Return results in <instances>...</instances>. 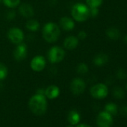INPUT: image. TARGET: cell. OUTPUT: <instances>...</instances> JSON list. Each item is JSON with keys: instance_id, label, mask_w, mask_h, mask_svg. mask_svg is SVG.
<instances>
[{"instance_id": "1", "label": "cell", "mask_w": 127, "mask_h": 127, "mask_svg": "<svg viewBox=\"0 0 127 127\" xmlns=\"http://www.w3.org/2000/svg\"><path fill=\"white\" fill-rule=\"evenodd\" d=\"M43 39L48 43H54L58 40L61 34L60 27L55 23L49 22L44 25L42 31Z\"/></svg>"}, {"instance_id": "2", "label": "cell", "mask_w": 127, "mask_h": 127, "mask_svg": "<svg viewBox=\"0 0 127 127\" xmlns=\"http://www.w3.org/2000/svg\"><path fill=\"white\" fill-rule=\"evenodd\" d=\"M29 105L31 111L34 114L37 115H41L44 114L46 110L47 105L45 96L38 94H35L30 99Z\"/></svg>"}, {"instance_id": "3", "label": "cell", "mask_w": 127, "mask_h": 127, "mask_svg": "<svg viewBox=\"0 0 127 127\" xmlns=\"http://www.w3.org/2000/svg\"><path fill=\"white\" fill-rule=\"evenodd\" d=\"M71 14L76 21L84 22L90 17L89 7L82 3H76L72 8Z\"/></svg>"}, {"instance_id": "4", "label": "cell", "mask_w": 127, "mask_h": 127, "mask_svg": "<svg viewBox=\"0 0 127 127\" xmlns=\"http://www.w3.org/2000/svg\"><path fill=\"white\" fill-rule=\"evenodd\" d=\"M65 57V51L61 47L52 46L48 52V59L52 64H57L62 61Z\"/></svg>"}, {"instance_id": "5", "label": "cell", "mask_w": 127, "mask_h": 127, "mask_svg": "<svg viewBox=\"0 0 127 127\" xmlns=\"http://www.w3.org/2000/svg\"><path fill=\"white\" fill-rule=\"evenodd\" d=\"M8 38L14 44H19L24 40V33L19 28H11L8 32Z\"/></svg>"}, {"instance_id": "6", "label": "cell", "mask_w": 127, "mask_h": 127, "mask_svg": "<svg viewBox=\"0 0 127 127\" xmlns=\"http://www.w3.org/2000/svg\"><path fill=\"white\" fill-rule=\"evenodd\" d=\"M90 91H91V96L96 99H103L108 95V93L107 86L102 83L94 85L91 88Z\"/></svg>"}, {"instance_id": "7", "label": "cell", "mask_w": 127, "mask_h": 127, "mask_svg": "<svg viewBox=\"0 0 127 127\" xmlns=\"http://www.w3.org/2000/svg\"><path fill=\"white\" fill-rule=\"evenodd\" d=\"M112 117L107 111H102L98 114L96 118V123L99 127H111L112 126Z\"/></svg>"}, {"instance_id": "8", "label": "cell", "mask_w": 127, "mask_h": 127, "mask_svg": "<svg viewBox=\"0 0 127 127\" xmlns=\"http://www.w3.org/2000/svg\"><path fill=\"white\" fill-rule=\"evenodd\" d=\"M46 64V59L42 55H37L32 60L30 63L31 68L35 72H40L42 71Z\"/></svg>"}, {"instance_id": "9", "label": "cell", "mask_w": 127, "mask_h": 127, "mask_svg": "<svg viewBox=\"0 0 127 127\" xmlns=\"http://www.w3.org/2000/svg\"><path fill=\"white\" fill-rule=\"evenodd\" d=\"M85 89V83L82 79L76 78L71 82L70 90L73 94L79 95L84 92Z\"/></svg>"}, {"instance_id": "10", "label": "cell", "mask_w": 127, "mask_h": 127, "mask_svg": "<svg viewBox=\"0 0 127 127\" xmlns=\"http://www.w3.org/2000/svg\"><path fill=\"white\" fill-rule=\"evenodd\" d=\"M27 52V46L22 42L17 44V47L15 48L14 51V57L17 61H21L26 58Z\"/></svg>"}, {"instance_id": "11", "label": "cell", "mask_w": 127, "mask_h": 127, "mask_svg": "<svg viewBox=\"0 0 127 127\" xmlns=\"http://www.w3.org/2000/svg\"><path fill=\"white\" fill-rule=\"evenodd\" d=\"M59 26L61 28L67 32H70L73 30L75 27V23L73 19L68 17H63L61 18L59 21Z\"/></svg>"}, {"instance_id": "12", "label": "cell", "mask_w": 127, "mask_h": 127, "mask_svg": "<svg viewBox=\"0 0 127 127\" xmlns=\"http://www.w3.org/2000/svg\"><path fill=\"white\" fill-rule=\"evenodd\" d=\"M19 13L26 18H31L34 14V11L32 6L27 3H23L20 5Z\"/></svg>"}, {"instance_id": "13", "label": "cell", "mask_w": 127, "mask_h": 127, "mask_svg": "<svg viewBox=\"0 0 127 127\" xmlns=\"http://www.w3.org/2000/svg\"><path fill=\"white\" fill-rule=\"evenodd\" d=\"M79 45V38L73 35L69 36L65 38L64 41V46L67 50L75 49Z\"/></svg>"}, {"instance_id": "14", "label": "cell", "mask_w": 127, "mask_h": 127, "mask_svg": "<svg viewBox=\"0 0 127 127\" xmlns=\"http://www.w3.org/2000/svg\"><path fill=\"white\" fill-rule=\"evenodd\" d=\"M59 93V88L55 85H50L45 90V96L50 99L58 97Z\"/></svg>"}, {"instance_id": "15", "label": "cell", "mask_w": 127, "mask_h": 127, "mask_svg": "<svg viewBox=\"0 0 127 127\" xmlns=\"http://www.w3.org/2000/svg\"><path fill=\"white\" fill-rule=\"evenodd\" d=\"M108 60V55L106 54L100 53V54H98L97 55H96L94 57L93 62L96 66L100 67V66L104 65L105 63H107Z\"/></svg>"}, {"instance_id": "16", "label": "cell", "mask_w": 127, "mask_h": 127, "mask_svg": "<svg viewBox=\"0 0 127 127\" xmlns=\"http://www.w3.org/2000/svg\"><path fill=\"white\" fill-rule=\"evenodd\" d=\"M26 27L31 32H37L40 28V23L36 20L30 19L26 23Z\"/></svg>"}, {"instance_id": "17", "label": "cell", "mask_w": 127, "mask_h": 127, "mask_svg": "<svg viewBox=\"0 0 127 127\" xmlns=\"http://www.w3.org/2000/svg\"><path fill=\"white\" fill-rule=\"evenodd\" d=\"M106 34H107L108 37L111 40H117L120 36V31L117 29L114 28V27L108 29L106 31Z\"/></svg>"}, {"instance_id": "18", "label": "cell", "mask_w": 127, "mask_h": 127, "mask_svg": "<svg viewBox=\"0 0 127 127\" xmlns=\"http://www.w3.org/2000/svg\"><path fill=\"white\" fill-rule=\"evenodd\" d=\"M68 119H69V121H70V123L71 124L75 125V124H77L79 122L80 115L76 111H71L70 112V114H69Z\"/></svg>"}, {"instance_id": "19", "label": "cell", "mask_w": 127, "mask_h": 127, "mask_svg": "<svg viewBox=\"0 0 127 127\" xmlns=\"http://www.w3.org/2000/svg\"><path fill=\"white\" fill-rule=\"evenodd\" d=\"M105 111H107L108 113H109L111 115L113 114H116L117 113V107L114 103H108L105 105Z\"/></svg>"}, {"instance_id": "20", "label": "cell", "mask_w": 127, "mask_h": 127, "mask_svg": "<svg viewBox=\"0 0 127 127\" xmlns=\"http://www.w3.org/2000/svg\"><path fill=\"white\" fill-rule=\"evenodd\" d=\"M8 67L3 63L0 62V80H4L8 76Z\"/></svg>"}, {"instance_id": "21", "label": "cell", "mask_w": 127, "mask_h": 127, "mask_svg": "<svg viewBox=\"0 0 127 127\" xmlns=\"http://www.w3.org/2000/svg\"><path fill=\"white\" fill-rule=\"evenodd\" d=\"M2 1L7 7L10 8H14L20 3V0H2Z\"/></svg>"}, {"instance_id": "22", "label": "cell", "mask_w": 127, "mask_h": 127, "mask_svg": "<svg viewBox=\"0 0 127 127\" xmlns=\"http://www.w3.org/2000/svg\"><path fill=\"white\" fill-rule=\"evenodd\" d=\"M76 70H77L78 73L84 75V74H86L88 72V65L86 64L81 63L77 66Z\"/></svg>"}, {"instance_id": "23", "label": "cell", "mask_w": 127, "mask_h": 127, "mask_svg": "<svg viewBox=\"0 0 127 127\" xmlns=\"http://www.w3.org/2000/svg\"><path fill=\"white\" fill-rule=\"evenodd\" d=\"M113 95L117 99H122L124 97V91L120 87H115L113 90Z\"/></svg>"}, {"instance_id": "24", "label": "cell", "mask_w": 127, "mask_h": 127, "mask_svg": "<svg viewBox=\"0 0 127 127\" xmlns=\"http://www.w3.org/2000/svg\"><path fill=\"white\" fill-rule=\"evenodd\" d=\"M89 8H98L102 3V0H86Z\"/></svg>"}, {"instance_id": "25", "label": "cell", "mask_w": 127, "mask_h": 127, "mask_svg": "<svg viewBox=\"0 0 127 127\" xmlns=\"http://www.w3.org/2000/svg\"><path fill=\"white\" fill-rule=\"evenodd\" d=\"M127 76L126 72L123 69H120L117 72V77L119 79H125Z\"/></svg>"}, {"instance_id": "26", "label": "cell", "mask_w": 127, "mask_h": 127, "mask_svg": "<svg viewBox=\"0 0 127 127\" xmlns=\"http://www.w3.org/2000/svg\"><path fill=\"white\" fill-rule=\"evenodd\" d=\"M90 9V16L92 17H95L99 14L98 8H89Z\"/></svg>"}, {"instance_id": "27", "label": "cell", "mask_w": 127, "mask_h": 127, "mask_svg": "<svg viewBox=\"0 0 127 127\" xmlns=\"http://www.w3.org/2000/svg\"><path fill=\"white\" fill-rule=\"evenodd\" d=\"M87 37V33L85 31H80L78 34V38L81 40H84Z\"/></svg>"}, {"instance_id": "28", "label": "cell", "mask_w": 127, "mask_h": 127, "mask_svg": "<svg viewBox=\"0 0 127 127\" xmlns=\"http://www.w3.org/2000/svg\"><path fill=\"white\" fill-rule=\"evenodd\" d=\"M16 17V14H15V11H9L7 14V18L9 20H14Z\"/></svg>"}, {"instance_id": "29", "label": "cell", "mask_w": 127, "mask_h": 127, "mask_svg": "<svg viewBox=\"0 0 127 127\" xmlns=\"http://www.w3.org/2000/svg\"><path fill=\"white\" fill-rule=\"evenodd\" d=\"M121 114L124 116H127V104L121 108Z\"/></svg>"}, {"instance_id": "30", "label": "cell", "mask_w": 127, "mask_h": 127, "mask_svg": "<svg viewBox=\"0 0 127 127\" xmlns=\"http://www.w3.org/2000/svg\"><path fill=\"white\" fill-rule=\"evenodd\" d=\"M77 127H91V126H90L88 125H86V124H80Z\"/></svg>"}, {"instance_id": "31", "label": "cell", "mask_w": 127, "mask_h": 127, "mask_svg": "<svg viewBox=\"0 0 127 127\" xmlns=\"http://www.w3.org/2000/svg\"><path fill=\"white\" fill-rule=\"evenodd\" d=\"M124 41L126 42V43H127V34L124 37Z\"/></svg>"}, {"instance_id": "32", "label": "cell", "mask_w": 127, "mask_h": 127, "mask_svg": "<svg viewBox=\"0 0 127 127\" xmlns=\"http://www.w3.org/2000/svg\"><path fill=\"white\" fill-rule=\"evenodd\" d=\"M67 127H73L72 126H67Z\"/></svg>"}, {"instance_id": "33", "label": "cell", "mask_w": 127, "mask_h": 127, "mask_svg": "<svg viewBox=\"0 0 127 127\" xmlns=\"http://www.w3.org/2000/svg\"><path fill=\"white\" fill-rule=\"evenodd\" d=\"M126 89H127V85H126Z\"/></svg>"}, {"instance_id": "34", "label": "cell", "mask_w": 127, "mask_h": 127, "mask_svg": "<svg viewBox=\"0 0 127 127\" xmlns=\"http://www.w3.org/2000/svg\"><path fill=\"white\" fill-rule=\"evenodd\" d=\"M1 1H2V0H0V2H1Z\"/></svg>"}]
</instances>
